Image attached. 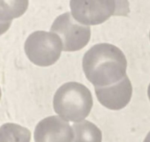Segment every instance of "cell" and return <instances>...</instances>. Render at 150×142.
I'll list each match as a JSON object with an SVG mask.
<instances>
[{"label":"cell","instance_id":"obj_9","mask_svg":"<svg viewBox=\"0 0 150 142\" xmlns=\"http://www.w3.org/2000/svg\"><path fill=\"white\" fill-rule=\"evenodd\" d=\"M28 0H0V22L13 21L28 10Z\"/></svg>","mask_w":150,"mask_h":142},{"label":"cell","instance_id":"obj_4","mask_svg":"<svg viewBox=\"0 0 150 142\" xmlns=\"http://www.w3.org/2000/svg\"><path fill=\"white\" fill-rule=\"evenodd\" d=\"M50 31L59 35L64 51H78L88 45L91 37V28L80 23L71 13L59 15L50 28Z\"/></svg>","mask_w":150,"mask_h":142},{"label":"cell","instance_id":"obj_3","mask_svg":"<svg viewBox=\"0 0 150 142\" xmlns=\"http://www.w3.org/2000/svg\"><path fill=\"white\" fill-rule=\"evenodd\" d=\"M24 50L31 63L41 67H47L59 59L63 50V42L56 33L35 31L27 38Z\"/></svg>","mask_w":150,"mask_h":142},{"label":"cell","instance_id":"obj_6","mask_svg":"<svg viewBox=\"0 0 150 142\" xmlns=\"http://www.w3.org/2000/svg\"><path fill=\"white\" fill-rule=\"evenodd\" d=\"M34 138L35 142H72L73 130L60 116H50L36 124Z\"/></svg>","mask_w":150,"mask_h":142},{"label":"cell","instance_id":"obj_7","mask_svg":"<svg viewBox=\"0 0 150 142\" xmlns=\"http://www.w3.org/2000/svg\"><path fill=\"white\" fill-rule=\"evenodd\" d=\"M95 93L103 106L111 110H120L130 102L132 95V86L126 75L112 85L95 87Z\"/></svg>","mask_w":150,"mask_h":142},{"label":"cell","instance_id":"obj_5","mask_svg":"<svg viewBox=\"0 0 150 142\" xmlns=\"http://www.w3.org/2000/svg\"><path fill=\"white\" fill-rule=\"evenodd\" d=\"M72 17L81 24L100 25L115 15V0H70Z\"/></svg>","mask_w":150,"mask_h":142},{"label":"cell","instance_id":"obj_2","mask_svg":"<svg viewBox=\"0 0 150 142\" xmlns=\"http://www.w3.org/2000/svg\"><path fill=\"white\" fill-rule=\"evenodd\" d=\"M93 96L90 90L79 82H67L62 85L53 97L55 112L71 122H81L93 108Z\"/></svg>","mask_w":150,"mask_h":142},{"label":"cell","instance_id":"obj_12","mask_svg":"<svg viewBox=\"0 0 150 142\" xmlns=\"http://www.w3.org/2000/svg\"><path fill=\"white\" fill-rule=\"evenodd\" d=\"M11 25H12V21L0 22V35H2L5 33H6L8 31V29L10 28Z\"/></svg>","mask_w":150,"mask_h":142},{"label":"cell","instance_id":"obj_15","mask_svg":"<svg viewBox=\"0 0 150 142\" xmlns=\"http://www.w3.org/2000/svg\"><path fill=\"white\" fill-rule=\"evenodd\" d=\"M1 96H2V91H1V88H0V100H1Z\"/></svg>","mask_w":150,"mask_h":142},{"label":"cell","instance_id":"obj_11","mask_svg":"<svg viewBox=\"0 0 150 142\" xmlns=\"http://www.w3.org/2000/svg\"><path fill=\"white\" fill-rule=\"evenodd\" d=\"M117 9L114 16H127L130 13L128 0H115Z\"/></svg>","mask_w":150,"mask_h":142},{"label":"cell","instance_id":"obj_1","mask_svg":"<svg viewBox=\"0 0 150 142\" xmlns=\"http://www.w3.org/2000/svg\"><path fill=\"white\" fill-rule=\"evenodd\" d=\"M82 68L95 87L110 86L126 76L127 61L123 51L110 43H98L84 55Z\"/></svg>","mask_w":150,"mask_h":142},{"label":"cell","instance_id":"obj_10","mask_svg":"<svg viewBox=\"0 0 150 142\" xmlns=\"http://www.w3.org/2000/svg\"><path fill=\"white\" fill-rule=\"evenodd\" d=\"M30 131L18 124L6 123L0 126V142H30Z\"/></svg>","mask_w":150,"mask_h":142},{"label":"cell","instance_id":"obj_14","mask_svg":"<svg viewBox=\"0 0 150 142\" xmlns=\"http://www.w3.org/2000/svg\"><path fill=\"white\" fill-rule=\"evenodd\" d=\"M147 95H148V99L150 101V84L148 86V88H147Z\"/></svg>","mask_w":150,"mask_h":142},{"label":"cell","instance_id":"obj_8","mask_svg":"<svg viewBox=\"0 0 150 142\" xmlns=\"http://www.w3.org/2000/svg\"><path fill=\"white\" fill-rule=\"evenodd\" d=\"M72 142H102V131L88 120L74 123Z\"/></svg>","mask_w":150,"mask_h":142},{"label":"cell","instance_id":"obj_16","mask_svg":"<svg viewBox=\"0 0 150 142\" xmlns=\"http://www.w3.org/2000/svg\"><path fill=\"white\" fill-rule=\"evenodd\" d=\"M149 39H150V33H149Z\"/></svg>","mask_w":150,"mask_h":142},{"label":"cell","instance_id":"obj_13","mask_svg":"<svg viewBox=\"0 0 150 142\" xmlns=\"http://www.w3.org/2000/svg\"><path fill=\"white\" fill-rule=\"evenodd\" d=\"M143 142H150V131L146 134V138H145Z\"/></svg>","mask_w":150,"mask_h":142}]
</instances>
